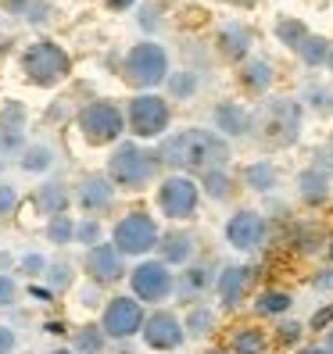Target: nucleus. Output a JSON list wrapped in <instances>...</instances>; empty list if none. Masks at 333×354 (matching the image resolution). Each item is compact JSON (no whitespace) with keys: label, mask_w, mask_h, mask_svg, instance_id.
<instances>
[{"label":"nucleus","mask_w":333,"mask_h":354,"mask_svg":"<svg viewBox=\"0 0 333 354\" xmlns=\"http://www.w3.org/2000/svg\"><path fill=\"white\" fill-rule=\"evenodd\" d=\"M158 154L169 169H179V172L226 169V161H230V140L215 129H179L161 140Z\"/></svg>","instance_id":"f257e3e1"},{"label":"nucleus","mask_w":333,"mask_h":354,"mask_svg":"<svg viewBox=\"0 0 333 354\" xmlns=\"http://www.w3.org/2000/svg\"><path fill=\"white\" fill-rule=\"evenodd\" d=\"M305 104L294 97H269L255 111V129L269 147H294L301 140Z\"/></svg>","instance_id":"f03ea898"},{"label":"nucleus","mask_w":333,"mask_h":354,"mask_svg":"<svg viewBox=\"0 0 333 354\" xmlns=\"http://www.w3.org/2000/svg\"><path fill=\"white\" fill-rule=\"evenodd\" d=\"M161 169V154L158 151H147L143 143H118V147L111 151L108 158V179L115 186H122V190H143L147 183H154Z\"/></svg>","instance_id":"7ed1b4c3"},{"label":"nucleus","mask_w":333,"mask_h":354,"mask_svg":"<svg viewBox=\"0 0 333 354\" xmlns=\"http://www.w3.org/2000/svg\"><path fill=\"white\" fill-rule=\"evenodd\" d=\"M18 65H22V75L33 86H44V90L57 86V82H65L72 75V57L54 39H36V44H29L22 50V57H18Z\"/></svg>","instance_id":"20e7f679"},{"label":"nucleus","mask_w":333,"mask_h":354,"mask_svg":"<svg viewBox=\"0 0 333 354\" xmlns=\"http://www.w3.org/2000/svg\"><path fill=\"white\" fill-rule=\"evenodd\" d=\"M122 75H126L133 86H140L143 93H151L154 86L169 82V50L154 39H140L126 50L122 57Z\"/></svg>","instance_id":"39448f33"},{"label":"nucleus","mask_w":333,"mask_h":354,"mask_svg":"<svg viewBox=\"0 0 333 354\" xmlns=\"http://www.w3.org/2000/svg\"><path fill=\"white\" fill-rule=\"evenodd\" d=\"M111 243L118 247L126 258H147L151 251H158L161 243V229L158 222L147 215V212H129L115 222V233H111Z\"/></svg>","instance_id":"423d86ee"},{"label":"nucleus","mask_w":333,"mask_h":354,"mask_svg":"<svg viewBox=\"0 0 333 354\" xmlns=\"http://www.w3.org/2000/svg\"><path fill=\"white\" fill-rule=\"evenodd\" d=\"M126 122L136 140H161L172 126V108L158 93H136L126 104Z\"/></svg>","instance_id":"0eeeda50"},{"label":"nucleus","mask_w":333,"mask_h":354,"mask_svg":"<svg viewBox=\"0 0 333 354\" xmlns=\"http://www.w3.org/2000/svg\"><path fill=\"white\" fill-rule=\"evenodd\" d=\"M75 122H79L82 140L93 143V147H100V143H115L122 133L129 129L126 111H122L115 100H93V104H87Z\"/></svg>","instance_id":"6e6552de"},{"label":"nucleus","mask_w":333,"mask_h":354,"mask_svg":"<svg viewBox=\"0 0 333 354\" xmlns=\"http://www.w3.org/2000/svg\"><path fill=\"white\" fill-rule=\"evenodd\" d=\"M197 204H201V183L190 179L186 172H176V176H165L161 186H158V207L161 215H169L176 222H186L197 215Z\"/></svg>","instance_id":"1a4fd4ad"},{"label":"nucleus","mask_w":333,"mask_h":354,"mask_svg":"<svg viewBox=\"0 0 333 354\" xmlns=\"http://www.w3.org/2000/svg\"><path fill=\"white\" fill-rule=\"evenodd\" d=\"M129 286L133 297L143 304H161L169 294H176V276L169 272V265L161 258H143L129 268Z\"/></svg>","instance_id":"9d476101"},{"label":"nucleus","mask_w":333,"mask_h":354,"mask_svg":"<svg viewBox=\"0 0 333 354\" xmlns=\"http://www.w3.org/2000/svg\"><path fill=\"white\" fill-rule=\"evenodd\" d=\"M143 322H147V315H143V304L136 297H111L108 304H104V315H100L104 333L118 344L133 340L136 333H143Z\"/></svg>","instance_id":"9b49d317"},{"label":"nucleus","mask_w":333,"mask_h":354,"mask_svg":"<svg viewBox=\"0 0 333 354\" xmlns=\"http://www.w3.org/2000/svg\"><path fill=\"white\" fill-rule=\"evenodd\" d=\"M226 243L233 247V251H258V247L269 240V222L262 212H255V207H240V212H233L230 218H226Z\"/></svg>","instance_id":"f8f14e48"},{"label":"nucleus","mask_w":333,"mask_h":354,"mask_svg":"<svg viewBox=\"0 0 333 354\" xmlns=\"http://www.w3.org/2000/svg\"><path fill=\"white\" fill-rule=\"evenodd\" d=\"M82 268H87V279L97 283V286H111L115 279L129 276L126 254H122L115 243H97L93 251H87V261H82Z\"/></svg>","instance_id":"ddd939ff"},{"label":"nucleus","mask_w":333,"mask_h":354,"mask_svg":"<svg viewBox=\"0 0 333 354\" xmlns=\"http://www.w3.org/2000/svg\"><path fill=\"white\" fill-rule=\"evenodd\" d=\"M186 340V326L172 315V311H154L143 322V344L151 351H179Z\"/></svg>","instance_id":"4468645a"},{"label":"nucleus","mask_w":333,"mask_h":354,"mask_svg":"<svg viewBox=\"0 0 333 354\" xmlns=\"http://www.w3.org/2000/svg\"><path fill=\"white\" fill-rule=\"evenodd\" d=\"M212 122H215V133H222L226 140H244L255 133V111H247L237 100H219Z\"/></svg>","instance_id":"2eb2a0df"},{"label":"nucleus","mask_w":333,"mask_h":354,"mask_svg":"<svg viewBox=\"0 0 333 354\" xmlns=\"http://www.w3.org/2000/svg\"><path fill=\"white\" fill-rule=\"evenodd\" d=\"M215 283H219V276H215V261L186 265L183 272L176 276V297H179V301H186V304H194V301H201V297H204Z\"/></svg>","instance_id":"dca6fc26"},{"label":"nucleus","mask_w":333,"mask_h":354,"mask_svg":"<svg viewBox=\"0 0 333 354\" xmlns=\"http://www.w3.org/2000/svg\"><path fill=\"white\" fill-rule=\"evenodd\" d=\"M251 279H255V268L251 265H226L222 272H219L215 290H219V301H222L226 311H233V308L244 304L247 290H251Z\"/></svg>","instance_id":"f3484780"},{"label":"nucleus","mask_w":333,"mask_h":354,"mask_svg":"<svg viewBox=\"0 0 333 354\" xmlns=\"http://www.w3.org/2000/svg\"><path fill=\"white\" fill-rule=\"evenodd\" d=\"M75 201H79V207L87 215H93V212H104V207H111V201H115V183L108 179V176H82L79 179V190H75Z\"/></svg>","instance_id":"a211bd4d"},{"label":"nucleus","mask_w":333,"mask_h":354,"mask_svg":"<svg viewBox=\"0 0 333 354\" xmlns=\"http://www.w3.org/2000/svg\"><path fill=\"white\" fill-rule=\"evenodd\" d=\"M215 44H219V54L226 61H247L251 57V44H255V32L247 29L244 22H237V18H230L219 36H215Z\"/></svg>","instance_id":"6ab92c4d"},{"label":"nucleus","mask_w":333,"mask_h":354,"mask_svg":"<svg viewBox=\"0 0 333 354\" xmlns=\"http://www.w3.org/2000/svg\"><path fill=\"white\" fill-rule=\"evenodd\" d=\"M158 251H161V261L165 265H186L194 258L197 251V236L194 233H186V229H172V233H165L161 243H158Z\"/></svg>","instance_id":"aec40b11"},{"label":"nucleus","mask_w":333,"mask_h":354,"mask_svg":"<svg viewBox=\"0 0 333 354\" xmlns=\"http://www.w3.org/2000/svg\"><path fill=\"white\" fill-rule=\"evenodd\" d=\"M240 82H244V90L255 93V97L269 93V90H273V82H276L273 61H269V57H247L244 68H240Z\"/></svg>","instance_id":"412c9836"},{"label":"nucleus","mask_w":333,"mask_h":354,"mask_svg":"<svg viewBox=\"0 0 333 354\" xmlns=\"http://www.w3.org/2000/svg\"><path fill=\"white\" fill-rule=\"evenodd\" d=\"M298 197L308 204V207H319L326 197H330V172L308 165V169L298 172Z\"/></svg>","instance_id":"4be33fe9"},{"label":"nucleus","mask_w":333,"mask_h":354,"mask_svg":"<svg viewBox=\"0 0 333 354\" xmlns=\"http://www.w3.org/2000/svg\"><path fill=\"white\" fill-rule=\"evenodd\" d=\"M36 204H39V212H44L47 218H54V215L69 212L72 194H69V186L61 179H47V183H39V190H36Z\"/></svg>","instance_id":"5701e85b"},{"label":"nucleus","mask_w":333,"mask_h":354,"mask_svg":"<svg viewBox=\"0 0 333 354\" xmlns=\"http://www.w3.org/2000/svg\"><path fill=\"white\" fill-rule=\"evenodd\" d=\"M244 186L255 194H273L280 186V169L269 158H258L251 165H244Z\"/></svg>","instance_id":"b1692460"},{"label":"nucleus","mask_w":333,"mask_h":354,"mask_svg":"<svg viewBox=\"0 0 333 354\" xmlns=\"http://www.w3.org/2000/svg\"><path fill=\"white\" fill-rule=\"evenodd\" d=\"M233 176L226 172V169H208V172H201V194L208 197V201H215V204H222V201H230L233 197Z\"/></svg>","instance_id":"393cba45"},{"label":"nucleus","mask_w":333,"mask_h":354,"mask_svg":"<svg viewBox=\"0 0 333 354\" xmlns=\"http://www.w3.org/2000/svg\"><path fill=\"white\" fill-rule=\"evenodd\" d=\"M54 161H57V154H54L51 143H29V147L22 151V158H18L22 172H29V176H44V172H51V169H54Z\"/></svg>","instance_id":"a878e982"},{"label":"nucleus","mask_w":333,"mask_h":354,"mask_svg":"<svg viewBox=\"0 0 333 354\" xmlns=\"http://www.w3.org/2000/svg\"><path fill=\"white\" fill-rule=\"evenodd\" d=\"M183 326H186V337L201 340V337H212V333H215L219 315H215V308H208V304H194L190 311H186Z\"/></svg>","instance_id":"bb28decb"},{"label":"nucleus","mask_w":333,"mask_h":354,"mask_svg":"<svg viewBox=\"0 0 333 354\" xmlns=\"http://www.w3.org/2000/svg\"><path fill=\"white\" fill-rule=\"evenodd\" d=\"M230 351H233V354H265V351H269L265 329H258V326H244V329H237L233 337H230Z\"/></svg>","instance_id":"cd10ccee"},{"label":"nucleus","mask_w":333,"mask_h":354,"mask_svg":"<svg viewBox=\"0 0 333 354\" xmlns=\"http://www.w3.org/2000/svg\"><path fill=\"white\" fill-rule=\"evenodd\" d=\"M294 308V297L287 290H262L255 297V315H265V319H276V315H287Z\"/></svg>","instance_id":"c85d7f7f"},{"label":"nucleus","mask_w":333,"mask_h":354,"mask_svg":"<svg viewBox=\"0 0 333 354\" xmlns=\"http://www.w3.org/2000/svg\"><path fill=\"white\" fill-rule=\"evenodd\" d=\"M273 32H276V39L287 47V50H301V44L312 36L308 32V26L301 22V18H276V26H273Z\"/></svg>","instance_id":"c756f323"},{"label":"nucleus","mask_w":333,"mask_h":354,"mask_svg":"<svg viewBox=\"0 0 333 354\" xmlns=\"http://www.w3.org/2000/svg\"><path fill=\"white\" fill-rule=\"evenodd\" d=\"M330 54H333V44L326 36H316L312 32L305 44H301V50H298V57L305 61L308 68H323V65H330Z\"/></svg>","instance_id":"7c9ffc66"},{"label":"nucleus","mask_w":333,"mask_h":354,"mask_svg":"<svg viewBox=\"0 0 333 354\" xmlns=\"http://www.w3.org/2000/svg\"><path fill=\"white\" fill-rule=\"evenodd\" d=\"M104 344H108V333H104V326H82L75 329V337H72V351L75 354H100Z\"/></svg>","instance_id":"2f4dec72"},{"label":"nucleus","mask_w":333,"mask_h":354,"mask_svg":"<svg viewBox=\"0 0 333 354\" xmlns=\"http://www.w3.org/2000/svg\"><path fill=\"white\" fill-rule=\"evenodd\" d=\"M197 90H201V72L179 68V72L169 75V93H172V100H194Z\"/></svg>","instance_id":"473e14b6"},{"label":"nucleus","mask_w":333,"mask_h":354,"mask_svg":"<svg viewBox=\"0 0 333 354\" xmlns=\"http://www.w3.org/2000/svg\"><path fill=\"white\" fill-rule=\"evenodd\" d=\"M301 100H305L316 115H333V90L323 86V82H308L305 93H301Z\"/></svg>","instance_id":"72a5a7b5"},{"label":"nucleus","mask_w":333,"mask_h":354,"mask_svg":"<svg viewBox=\"0 0 333 354\" xmlns=\"http://www.w3.org/2000/svg\"><path fill=\"white\" fill-rule=\"evenodd\" d=\"M47 240L57 243V247L75 243V222H72L69 215H54V218H47Z\"/></svg>","instance_id":"f704fd0d"},{"label":"nucleus","mask_w":333,"mask_h":354,"mask_svg":"<svg viewBox=\"0 0 333 354\" xmlns=\"http://www.w3.org/2000/svg\"><path fill=\"white\" fill-rule=\"evenodd\" d=\"M26 151V133L22 126H0V158H22Z\"/></svg>","instance_id":"c9c22d12"},{"label":"nucleus","mask_w":333,"mask_h":354,"mask_svg":"<svg viewBox=\"0 0 333 354\" xmlns=\"http://www.w3.org/2000/svg\"><path fill=\"white\" fill-rule=\"evenodd\" d=\"M100 236H104V229H100V222H97L93 215H87L82 222H75V243H82L87 251H93L97 243H104Z\"/></svg>","instance_id":"e433bc0d"},{"label":"nucleus","mask_w":333,"mask_h":354,"mask_svg":"<svg viewBox=\"0 0 333 354\" xmlns=\"http://www.w3.org/2000/svg\"><path fill=\"white\" fill-rule=\"evenodd\" d=\"M47 279H51V290H54V294L69 290V283H72V265H69V261H51Z\"/></svg>","instance_id":"4c0bfd02"},{"label":"nucleus","mask_w":333,"mask_h":354,"mask_svg":"<svg viewBox=\"0 0 333 354\" xmlns=\"http://www.w3.org/2000/svg\"><path fill=\"white\" fill-rule=\"evenodd\" d=\"M301 337H305V326L294 322V319H283V322L276 326V340H280L283 347H294Z\"/></svg>","instance_id":"58836bf2"},{"label":"nucleus","mask_w":333,"mask_h":354,"mask_svg":"<svg viewBox=\"0 0 333 354\" xmlns=\"http://www.w3.org/2000/svg\"><path fill=\"white\" fill-rule=\"evenodd\" d=\"M18 268L29 276V279H36V276H44L47 268H51V261L39 254V251H29V254H22V261H18Z\"/></svg>","instance_id":"ea45409f"},{"label":"nucleus","mask_w":333,"mask_h":354,"mask_svg":"<svg viewBox=\"0 0 333 354\" xmlns=\"http://www.w3.org/2000/svg\"><path fill=\"white\" fill-rule=\"evenodd\" d=\"M18 212V190L11 183H0V218H8Z\"/></svg>","instance_id":"a19ab883"},{"label":"nucleus","mask_w":333,"mask_h":354,"mask_svg":"<svg viewBox=\"0 0 333 354\" xmlns=\"http://www.w3.org/2000/svg\"><path fill=\"white\" fill-rule=\"evenodd\" d=\"M18 301V283L11 272H0V308H11Z\"/></svg>","instance_id":"79ce46f5"},{"label":"nucleus","mask_w":333,"mask_h":354,"mask_svg":"<svg viewBox=\"0 0 333 354\" xmlns=\"http://www.w3.org/2000/svg\"><path fill=\"white\" fill-rule=\"evenodd\" d=\"M47 18H51V4H47V0H33V8L26 11L22 22H29V26H44Z\"/></svg>","instance_id":"37998d69"},{"label":"nucleus","mask_w":333,"mask_h":354,"mask_svg":"<svg viewBox=\"0 0 333 354\" xmlns=\"http://www.w3.org/2000/svg\"><path fill=\"white\" fill-rule=\"evenodd\" d=\"M308 329H333V304H326V308H319V311H312Z\"/></svg>","instance_id":"c03bdc74"},{"label":"nucleus","mask_w":333,"mask_h":354,"mask_svg":"<svg viewBox=\"0 0 333 354\" xmlns=\"http://www.w3.org/2000/svg\"><path fill=\"white\" fill-rule=\"evenodd\" d=\"M140 26H143V29H151V32L161 26V18H158V4H143V8H140Z\"/></svg>","instance_id":"a18cd8bd"},{"label":"nucleus","mask_w":333,"mask_h":354,"mask_svg":"<svg viewBox=\"0 0 333 354\" xmlns=\"http://www.w3.org/2000/svg\"><path fill=\"white\" fill-rule=\"evenodd\" d=\"M312 290H319V294H330V290H333V268H319V272L312 276Z\"/></svg>","instance_id":"49530a36"},{"label":"nucleus","mask_w":333,"mask_h":354,"mask_svg":"<svg viewBox=\"0 0 333 354\" xmlns=\"http://www.w3.org/2000/svg\"><path fill=\"white\" fill-rule=\"evenodd\" d=\"M18 347V333L11 326H0V354H15Z\"/></svg>","instance_id":"de8ad7c7"},{"label":"nucleus","mask_w":333,"mask_h":354,"mask_svg":"<svg viewBox=\"0 0 333 354\" xmlns=\"http://www.w3.org/2000/svg\"><path fill=\"white\" fill-rule=\"evenodd\" d=\"M0 8H4L8 15H15V18H26V11L33 8V0H0Z\"/></svg>","instance_id":"09e8293b"},{"label":"nucleus","mask_w":333,"mask_h":354,"mask_svg":"<svg viewBox=\"0 0 333 354\" xmlns=\"http://www.w3.org/2000/svg\"><path fill=\"white\" fill-rule=\"evenodd\" d=\"M0 126H22V104H8L0 115Z\"/></svg>","instance_id":"8fccbe9b"},{"label":"nucleus","mask_w":333,"mask_h":354,"mask_svg":"<svg viewBox=\"0 0 333 354\" xmlns=\"http://www.w3.org/2000/svg\"><path fill=\"white\" fill-rule=\"evenodd\" d=\"M44 333H54V337H61V333H69V326L61 322V319H51V322L44 326Z\"/></svg>","instance_id":"3c124183"},{"label":"nucleus","mask_w":333,"mask_h":354,"mask_svg":"<svg viewBox=\"0 0 333 354\" xmlns=\"http://www.w3.org/2000/svg\"><path fill=\"white\" fill-rule=\"evenodd\" d=\"M97 290H100L97 283H93V286H87V290H82V304H87V308H93V304H97Z\"/></svg>","instance_id":"603ef678"},{"label":"nucleus","mask_w":333,"mask_h":354,"mask_svg":"<svg viewBox=\"0 0 333 354\" xmlns=\"http://www.w3.org/2000/svg\"><path fill=\"white\" fill-rule=\"evenodd\" d=\"M104 4H108L111 11H126V8H133L136 0H104Z\"/></svg>","instance_id":"864d4df0"},{"label":"nucleus","mask_w":333,"mask_h":354,"mask_svg":"<svg viewBox=\"0 0 333 354\" xmlns=\"http://www.w3.org/2000/svg\"><path fill=\"white\" fill-rule=\"evenodd\" d=\"M29 294H33L36 301H44V304H47V301L54 297V290H39V286H33V290H29Z\"/></svg>","instance_id":"5fc2aeb1"},{"label":"nucleus","mask_w":333,"mask_h":354,"mask_svg":"<svg viewBox=\"0 0 333 354\" xmlns=\"http://www.w3.org/2000/svg\"><path fill=\"white\" fill-rule=\"evenodd\" d=\"M301 354H330V347L326 344H316V347H305Z\"/></svg>","instance_id":"6e6d98bb"},{"label":"nucleus","mask_w":333,"mask_h":354,"mask_svg":"<svg viewBox=\"0 0 333 354\" xmlns=\"http://www.w3.org/2000/svg\"><path fill=\"white\" fill-rule=\"evenodd\" d=\"M226 4H233V8H255L258 0H226Z\"/></svg>","instance_id":"4d7b16f0"},{"label":"nucleus","mask_w":333,"mask_h":354,"mask_svg":"<svg viewBox=\"0 0 333 354\" xmlns=\"http://www.w3.org/2000/svg\"><path fill=\"white\" fill-rule=\"evenodd\" d=\"M326 347H330V354H333V329L326 333Z\"/></svg>","instance_id":"13d9d810"},{"label":"nucleus","mask_w":333,"mask_h":354,"mask_svg":"<svg viewBox=\"0 0 333 354\" xmlns=\"http://www.w3.org/2000/svg\"><path fill=\"white\" fill-rule=\"evenodd\" d=\"M118 354H133V347H126V340H122V347H118Z\"/></svg>","instance_id":"bf43d9fd"},{"label":"nucleus","mask_w":333,"mask_h":354,"mask_svg":"<svg viewBox=\"0 0 333 354\" xmlns=\"http://www.w3.org/2000/svg\"><path fill=\"white\" fill-rule=\"evenodd\" d=\"M51 354H75V351H69V347H57V351H51Z\"/></svg>","instance_id":"052dcab7"},{"label":"nucleus","mask_w":333,"mask_h":354,"mask_svg":"<svg viewBox=\"0 0 333 354\" xmlns=\"http://www.w3.org/2000/svg\"><path fill=\"white\" fill-rule=\"evenodd\" d=\"M326 68H330V72H333V54H330V65H326Z\"/></svg>","instance_id":"680f3d73"},{"label":"nucleus","mask_w":333,"mask_h":354,"mask_svg":"<svg viewBox=\"0 0 333 354\" xmlns=\"http://www.w3.org/2000/svg\"><path fill=\"white\" fill-rule=\"evenodd\" d=\"M204 354H226V351H204Z\"/></svg>","instance_id":"e2e57ef3"},{"label":"nucleus","mask_w":333,"mask_h":354,"mask_svg":"<svg viewBox=\"0 0 333 354\" xmlns=\"http://www.w3.org/2000/svg\"><path fill=\"white\" fill-rule=\"evenodd\" d=\"M330 261H333V243H330Z\"/></svg>","instance_id":"0e129e2a"},{"label":"nucleus","mask_w":333,"mask_h":354,"mask_svg":"<svg viewBox=\"0 0 333 354\" xmlns=\"http://www.w3.org/2000/svg\"><path fill=\"white\" fill-rule=\"evenodd\" d=\"M0 172H4V158H0Z\"/></svg>","instance_id":"69168bd1"},{"label":"nucleus","mask_w":333,"mask_h":354,"mask_svg":"<svg viewBox=\"0 0 333 354\" xmlns=\"http://www.w3.org/2000/svg\"><path fill=\"white\" fill-rule=\"evenodd\" d=\"M330 151H333V143H330Z\"/></svg>","instance_id":"338daca9"},{"label":"nucleus","mask_w":333,"mask_h":354,"mask_svg":"<svg viewBox=\"0 0 333 354\" xmlns=\"http://www.w3.org/2000/svg\"><path fill=\"white\" fill-rule=\"evenodd\" d=\"M26 354H29V351H26Z\"/></svg>","instance_id":"774afa93"}]
</instances>
